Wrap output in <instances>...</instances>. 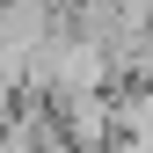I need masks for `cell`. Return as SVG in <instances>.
<instances>
[]
</instances>
